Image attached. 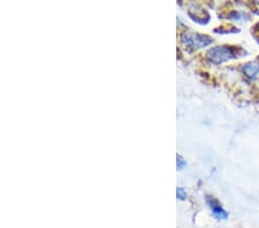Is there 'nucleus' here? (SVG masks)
I'll return each mask as SVG.
<instances>
[{
    "label": "nucleus",
    "instance_id": "nucleus-4",
    "mask_svg": "<svg viewBox=\"0 0 259 228\" xmlns=\"http://www.w3.org/2000/svg\"><path fill=\"white\" fill-rule=\"evenodd\" d=\"M243 74L250 79L259 78V61H250L242 67Z\"/></svg>",
    "mask_w": 259,
    "mask_h": 228
},
{
    "label": "nucleus",
    "instance_id": "nucleus-1",
    "mask_svg": "<svg viewBox=\"0 0 259 228\" xmlns=\"http://www.w3.org/2000/svg\"><path fill=\"white\" fill-rule=\"evenodd\" d=\"M241 50L234 46H216L207 51L206 59L213 65H220L239 57Z\"/></svg>",
    "mask_w": 259,
    "mask_h": 228
},
{
    "label": "nucleus",
    "instance_id": "nucleus-6",
    "mask_svg": "<svg viewBox=\"0 0 259 228\" xmlns=\"http://www.w3.org/2000/svg\"><path fill=\"white\" fill-rule=\"evenodd\" d=\"M176 164H177V168L178 169H182L184 167L185 165H187V162H185V160L183 158H182V155L177 154V158H176Z\"/></svg>",
    "mask_w": 259,
    "mask_h": 228
},
{
    "label": "nucleus",
    "instance_id": "nucleus-2",
    "mask_svg": "<svg viewBox=\"0 0 259 228\" xmlns=\"http://www.w3.org/2000/svg\"><path fill=\"white\" fill-rule=\"evenodd\" d=\"M181 41L188 48L192 50H198L212 44L213 39L210 36L198 34V32H184L181 36Z\"/></svg>",
    "mask_w": 259,
    "mask_h": 228
},
{
    "label": "nucleus",
    "instance_id": "nucleus-5",
    "mask_svg": "<svg viewBox=\"0 0 259 228\" xmlns=\"http://www.w3.org/2000/svg\"><path fill=\"white\" fill-rule=\"evenodd\" d=\"M176 196H177L178 200L183 201V200H185V198H187V193H185V190L183 189V188L180 187L176 189Z\"/></svg>",
    "mask_w": 259,
    "mask_h": 228
},
{
    "label": "nucleus",
    "instance_id": "nucleus-3",
    "mask_svg": "<svg viewBox=\"0 0 259 228\" xmlns=\"http://www.w3.org/2000/svg\"><path fill=\"white\" fill-rule=\"evenodd\" d=\"M206 203L209 204V206L212 210V213L213 216L216 217L217 219H227L228 218V213L226 210L222 208L220 205V203H219L216 198L212 197V196H206Z\"/></svg>",
    "mask_w": 259,
    "mask_h": 228
}]
</instances>
